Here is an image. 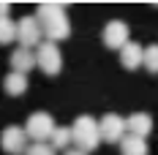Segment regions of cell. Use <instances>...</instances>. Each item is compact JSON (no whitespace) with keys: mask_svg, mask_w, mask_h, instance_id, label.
<instances>
[{"mask_svg":"<svg viewBox=\"0 0 158 155\" xmlns=\"http://www.w3.org/2000/svg\"><path fill=\"white\" fill-rule=\"evenodd\" d=\"M35 19L41 25V33L47 35V41H52V44L68 38V33H71V25H68L63 3H41Z\"/></svg>","mask_w":158,"mask_h":155,"instance_id":"1","label":"cell"},{"mask_svg":"<svg viewBox=\"0 0 158 155\" xmlns=\"http://www.w3.org/2000/svg\"><path fill=\"white\" fill-rule=\"evenodd\" d=\"M71 141L77 144L79 153H90V150H95V147L101 144V133H98L95 117H90V114L77 117L74 125H71Z\"/></svg>","mask_w":158,"mask_h":155,"instance_id":"2","label":"cell"},{"mask_svg":"<svg viewBox=\"0 0 158 155\" xmlns=\"http://www.w3.org/2000/svg\"><path fill=\"white\" fill-rule=\"evenodd\" d=\"M33 55H35V65H38L44 74L55 76V74L63 71V55H60V47H57V44L41 41V44H38V52H33Z\"/></svg>","mask_w":158,"mask_h":155,"instance_id":"3","label":"cell"},{"mask_svg":"<svg viewBox=\"0 0 158 155\" xmlns=\"http://www.w3.org/2000/svg\"><path fill=\"white\" fill-rule=\"evenodd\" d=\"M52 131H55V120L47 112H33L27 117V123H25V133L33 141H47L52 136Z\"/></svg>","mask_w":158,"mask_h":155,"instance_id":"4","label":"cell"},{"mask_svg":"<svg viewBox=\"0 0 158 155\" xmlns=\"http://www.w3.org/2000/svg\"><path fill=\"white\" fill-rule=\"evenodd\" d=\"M41 38H44V33H41V25H38L35 16H25V19L16 22V41H19V47H22V49L38 47Z\"/></svg>","mask_w":158,"mask_h":155,"instance_id":"5","label":"cell"},{"mask_svg":"<svg viewBox=\"0 0 158 155\" xmlns=\"http://www.w3.org/2000/svg\"><path fill=\"white\" fill-rule=\"evenodd\" d=\"M98 133H101V141L117 144L128 133L126 131V117H120V114H104L98 120Z\"/></svg>","mask_w":158,"mask_h":155,"instance_id":"6","label":"cell"},{"mask_svg":"<svg viewBox=\"0 0 158 155\" xmlns=\"http://www.w3.org/2000/svg\"><path fill=\"white\" fill-rule=\"evenodd\" d=\"M0 147L8 155L25 153V150H27V133H25V128H19V125L3 128V133H0Z\"/></svg>","mask_w":158,"mask_h":155,"instance_id":"7","label":"cell"},{"mask_svg":"<svg viewBox=\"0 0 158 155\" xmlns=\"http://www.w3.org/2000/svg\"><path fill=\"white\" fill-rule=\"evenodd\" d=\"M128 35H131V30H128L126 22L112 19L109 25L104 27V44H106L109 49H123L128 44Z\"/></svg>","mask_w":158,"mask_h":155,"instance_id":"8","label":"cell"},{"mask_svg":"<svg viewBox=\"0 0 158 155\" xmlns=\"http://www.w3.org/2000/svg\"><path fill=\"white\" fill-rule=\"evenodd\" d=\"M126 131L131 136H139V139H147L150 131H153V117L147 112H134L131 117H126Z\"/></svg>","mask_w":158,"mask_h":155,"instance_id":"9","label":"cell"},{"mask_svg":"<svg viewBox=\"0 0 158 155\" xmlns=\"http://www.w3.org/2000/svg\"><path fill=\"white\" fill-rule=\"evenodd\" d=\"M11 65H14L16 74H22V76H27V71L35 68V55H33L30 49H14V55H11Z\"/></svg>","mask_w":158,"mask_h":155,"instance_id":"10","label":"cell"},{"mask_svg":"<svg viewBox=\"0 0 158 155\" xmlns=\"http://www.w3.org/2000/svg\"><path fill=\"white\" fill-rule=\"evenodd\" d=\"M120 63H123V68H128V71L139 68L142 65V47L134 44V41H128L126 47L120 49Z\"/></svg>","mask_w":158,"mask_h":155,"instance_id":"11","label":"cell"},{"mask_svg":"<svg viewBox=\"0 0 158 155\" xmlns=\"http://www.w3.org/2000/svg\"><path fill=\"white\" fill-rule=\"evenodd\" d=\"M120 153L123 155H147V139H139V136H131L126 133L123 139H120Z\"/></svg>","mask_w":158,"mask_h":155,"instance_id":"12","label":"cell"},{"mask_svg":"<svg viewBox=\"0 0 158 155\" xmlns=\"http://www.w3.org/2000/svg\"><path fill=\"white\" fill-rule=\"evenodd\" d=\"M3 87H6V93H8V95H22L25 90H27V76H22V74L11 71L8 76L3 79Z\"/></svg>","mask_w":158,"mask_h":155,"instance_id":"13","label":"cell"},{"mask_svg":"<svg viewBox=\"0 0 158 155\" xmlns=\"http://www.w3.org/2000/svg\"><path fill=\"white\" fill-rule=\"evenodd\" d=\"M49 139H52V144H49L52 153H55V150H65V147L71 144V128H57V125H55V131H52Z\"/></svg>","mask_w":158,"mask_h":155,"instance_id":"14","label":"cell"},{"mask_svg":"<svg viewBox=\"0 0 158 155\" xmlns=\"http://www.w3.org/2000/svg\"><path fill=\"white\" fill-rule=\"evenodd\" d=\"M142 65L150 74H158V44L142 47Z\"/></svg>","mask_w":158,"mask_h":155,"instance_id":"15","label":"cell"},{"mask_svg":"<svg viewBox=\"0 0 158 155\" xmlns=\"http://www.w3.org/2000/svg\"><path fill=\"white\" fill-rule=\"evenodd\" d=\"M11 41H16V25L8 16H3L0 19V44H11Z\"/></svg>","mask_w":158,"mask_h":155,"instance_id":"16","label":"cell"},{"mask_svg":"<svg viewBox=\"0 0 158 155\" xmlns=\"http://www.w3.org/2000/svg\"><path fill=\"white\" fill-rule=\"evenodd\" d=\"M25 155H55V153H52V147L47 141H33L30 147L25 150Z\"/></svg>","mask_w":158,"mask_h":155,"instance_id":"17","label":"cell"},{"mask_svg":"<svg viewBox=\"0 0 158 155\" xmlns=\"http://www.w3.org/2000/svg\"><path fill=\"white\" fill-rule=\"evenodd\" d=\"M8 11H11V6H8V3H0V19L8 16Z\"/></svg>","mask_w":158,"mask_h":155,"instance_id":"18","label":"cell"},{"mask_svg":"<svg viewBox=\"0 0 158 155\" xmlns=\"http://www.w3.org/2000/svg\"><path fill=\"white\" fill-rule=\"evenodd\" d=\"M65 155H87V153H79V150H68Z\"/></svg>","mask_w":158,"mask_h":155,"instance_id":"19","label":"cell"}]
</instances>
